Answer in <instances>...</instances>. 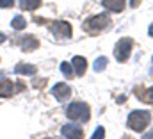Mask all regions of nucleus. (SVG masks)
Wrapping results in <instances>:
<instances>
[{
    "label": "nucleus",
    "mask_w": 153,
    "mask_h": 139,
    "mask_svg": "<svg viewBox=\"0 0 153 139\" xmlns=\"http://www.w3.org/2000/svg\"><path fill=\"white\" fill-rule=\"evenodd\" d=\"M150 120H152V114L150 111H134L128 114V127L135 132H143L148 125H150Z\"/></svg>",
    "instance_id": "obj_1"
},
{
    "label": "nucleus",
    "mask_w": 153,
    "mask_h": 139,
    "mask_svg": "<svg viewBox=\"0 0 153 139\" xmlns=\"http://www.w3.org/2000/svg\"><path fill=\"white\" fill-rule=\"evenodd\" d=\"M109 25H111V18H109V14H96V16L85 20V23H84V31L89 32V34H96V32L107 29Z\"/></svg>",
    "instance_id": "obj_2"
},
{
    "label": "nucleus",
    "mask_w": 153,
    "mask_h": 139,
    "mask_svg": "<svg viewBox=\"0 0 153 139\" xmlns=\"http://www.w3.org/2000/svg\"><path fill=\"white\" fill-rule=\"evenodd\" d=\"M66 116L70 120H82V121H89L91 118V111H89V105L84 104V102H75L66 109Z\"/></svg>",
    "instance_id": "obj_3"
},
{
    "label": "nucleus",
    "mask_w": 153,
    "mask_h": 139,
    "mask_svg": "<svg viewBox=\"0 0 153 139\" xmlns=\"http://www.w3.org/2000/svg\"><path fill=\"white\" fill-rule=\"evenodd\" d=\"M132 46H134V41H132L130 37H123V39H119L117 45H116V48H114L116 59H117L119 63H125V61L130 57Z\"/></svg>",
    "instance_id": "obj_4"
},
{
    "label": "nucleus",
    "mask_w": 153,
    "mask_h": 139,
    "mask_svg": "<svg viewBox=\"0 0 153 139\" xmlns=\"http://www.w3.org/2000/svg\"><path fill=\"white\" fill-rule=\"evenodd\" d=\"M50 31L57 39H70L71 37V25L68 22H52Z\"/></svg>",
    "instance_id": "obj_5"
},
{
    "label": "nucleus",
    "mask_w": 153,
    "mask_h": 139,
    "mask_svg": "<svg viewBox=\"0 0 153 139\" xmlns=\"http://www.w3.org/2000/svg\"><path fill=\"white\" fill-rule=\"evenodd\" d=\"M52 95H53L59 102H66V100L71 96V89H70V86H66L64 82H59V84H55V86L52 87Z\"/></svg>",
    "instance_id": "obj_6"
},
{
    "label": "nucleus",
    "mask_w": 153,
    "mask_h": 139,
    "mask_svg": "<svg viewBox=\"0 0 153 139\" xmlns=\"http://www.w3.org/2000/svg\"><path fill=\"white\" fill-rule=\"evenodd\" d=\"M134 95L144 102V104H153V87H144V86H137L134 89Z\"/></svg>",
    "instance_id": "obj_7"
},
{
    "label": "nucleus",
    "mask_w": 153,
    "mask_h": 139,
    "mask_svg": "<svg viewBox=\"0 0 153 139\" xmlns=\"http://www.w3.org/2000/svg\"><path fill=\"white\" fill-rule=\"evenodd\" d=\"M62 136L64 138H75V139H80L84 136V132H82V129L80 127H76L73 123H68V125H64L62 127Z\"/></svg>",
    "instance_id": "obj_8"
},
{
    "label": "nucleus",
    "mask_w": 153,
    "mask_h": 139,
    "mask_svg": "<svg viewBox=\"0 0 153 139\" xmlns=\"http://www.w3.org/2000/svg\"><path fill=\"white\" fill-rule=\"evenodd\" d=\"M71 66H73V71H75V75H78V77H82V75L85 73V68H87V63H85V59H84V57L76 55V57H73V61H71Z\"/></svg>",
    "instance_id": "obj_9"
},
{
    "label": "nucleus",
    "mask_w": 153,
    "mask_h": 139,
    "mask_svg": "<svg viewBox=\"0 0 153 139\" xmlns=\"http://www.w3.org/2000/svg\"><path fill=\"white\" fill-rule=\"evenodd\" d=\"M14 93V84L9 80V78H2L0 80V96L2 98H7Z\"/></svg>",
    "instance_id": "obj_10"
},
{
    "label": "nucleus",
    "mask_w": 153,
    "mask_h": 139,
    "mask_svg": "<svg viewBox=\"0 0 153 139\" xmlns=\"http://www.w3.org/2000/svg\"><path fill=\"white\" fill-rule=\"evenodd\" d=\"M38 46H39V41L32 34L25 36V37H23V41H22V48H23L25 52H32V50H34V48H38Z\"/></svg>",
    "instance_id": "obj_11"
},
{
    "label": "nucleus",
    "mask_w": 153,
    "mask_h": 139,
    "mask_svg": "<svg viewBox=\"0 0 153 139\" xmlns=\"http://www.w3.org/2000/svg\"><path fill=\"white\" fill-rule=\"evenodd\" d=\"M103 7L112 13H121L125 9V0H103Z\"/></svg>",
    "instance_id": "obj_12"
},
{
    "label": "nucleus",
    "mask_w": 153,
    "mask_h": 139,
    "mask_svg": "<svg viewBox=\"0 0 153 139\" xmlns=\"http://www.w3.org/2000/svg\"><path fill=\"white\" fill-rule=\"evenodd\" d=\"M14 71L20 73V75H34L36 73V66H32V64H18L14 68Z\"/></svg>",
    "instance_id": "obj_13"
},
{
    "label": "nucleus",
    "mask_w": 153,
    "mask_h": 139,
    "mask_svg": "<svg viewBox=\"0 0 153 139\" xmlns=\"http://www.w3.org/2000/svg\"><path fill=\"white\" fill-rule=\"evenodd\" d=\"M39 5H41V0H20V7L25 11H34Z\"/></svg>",
    "instance_id": "obj_14"
},
{
    "label": "nucleus",
    "mask_w": 153,
    "mask_h": 139,
    "mask_svg": "<svg viewBox=\"0 0 153 139\" xmlns=\"http://www.w3.org/2000/svg\"><path fill=\"white\" fill-rule=\"evenodd\" d=\"M11 25H13V29L22 31V29H25V27H27V22H25V18H23V16H14V18H13V22H11Z\"/></svg>",
    "instance_id": "obj_15"
},
{
    "label": "nucleus",
    "mask_w": 153,
    "mask_h": 139,
    "mask_svg": "<svg viewBox=\"0 0 153 139\" xmlns=\"http://www.w3.org/2000/svg\"><path fill=\"white\" fill-rule=\"evenodd\" d=\"M107 57H98L96 61H94V64H93V70L96 71V73H100V71H103V70L107 68Z\"/></svg>",
    "instance_id": "obj_16"
},
{
    "label": "nucleus",
    "mask_w": 153,
    "mask_h": 139,
    "mask_svg": "<svg viewBox=\"0 0 153 139\" xmlns=\"http://www.w3.org/2000/svg\"><path fill=\"white\" fill-rule=\"evenodd\" d=\"M61 71H62L68 78H73V75H75L73 66H71V64H68V63H62V64H61Z\"/></svg>",
    "instance_id": "obj_17"
},
{
    "label": "nucleus",
    "mask_w": 153,
    "mask_h": 139,
    "mask_svg": "<svg viewBox=\"0 0 153 139\" xmlns=\"http://www.w3.org/2000/svg\"><path fill=\"white\" fill-rule=\"evenodd\" d=\"M103 138H105V130H103V127H98L96 134H93V139H103Z\"/></svg>",
    "instance_id": "obj_18"
},
{
    "label": "nucleus",
    "mask_w": 153,
    "mask_h": 139,
    "mask_svg": "<svg viewBox=\"0 0 153 139\" xmlns=\"http://www.w3.org/2000/svg\"><path fill=\"white\" fill-rule=\"evenodd\" d=\"M14 0H0V7H13Z\"/></svg>",
    "instance_id": "obj_19"
},
{
    "label": "nucleus",
    "mask_w": 153,
    "mask_h": 139,
    "mask_svg": "<svg viewBox=\"0 0 153 139\" xmlns=\"http://www.w3.org/2000/svg\"><path fill=\"white\" fill-rule=\"evenodd\" d=\"M45 84H46V78H41V80L36 78V80H34V87H39V89H41V87H45Z\"/></svg>",
    "instance_id": "obj_20"
},
{
    "label": "nucleus",
    "mask_w": 153,
    "mask_h": 139,
    "mask_svg": "<svg viewBox=\"0 0 153 139\" xmlns=\"http://www.w3.org/2000/svg\"><path fill=\"white\" fill-rule=\"evenodd\" d=\"M16 91H25V84H23V80H18V82H16Z\"/></svg>",
    "instance_id": "obj_21"
},
{
    "label": "nucleus",
    "mask_w": 153,
    "mask_h": 139,
    "mask_svg": "<svg viewBox=\"0 0 153 139\" xmlns=\"http://www.w3.org/2000/svg\"><path fill=\"white\" fill-rule=\"evenodd\" d=\"M141 2H143V0H130V5H132V7H137Z\"/></svg>",
    "instance_id": "obj_22"
},
{
    "label": "nucleus",
    "mask_w": 153,
    "mask_h": 139,
    "mask_svg": "<svg viewBox=\"0 0 153 139\" xmlns=\"http://www.w3.org/2000/svg\"><path fill=\"white\" fill-rule=\"evenodd\" d=\"M4 41H5V34H2V32H0V45H2Z\"/></svg>",
    "instance_id": "obj_23"
},
{
    "label": "nucleus",
    "mask_w": 153,
    "mask_h": 139,
    "mask_svg": "<svg viewBox=\"0 0 153 139\" xmlns=\"http://www.w3.org/2000/svg\"><path fill=\"white\" fill-rule=\"evenodd\" d=\"M148 32H150V36H152V37H153V23H152V25H150V29H148Z\"/></svg>",
    "instance_id": "obj_24"
},
{
    "label": "nucleus",
    "mask_w": 153,
    "mask_h": 139,
    "mask_svg": "<svg viewBox=\"0 0 153 139\" xmlns=\"http://www.w3.org/2000/svg\"><path fill=\"white\" fill-rule=\"evenodd\" d=\"M2 77H4V73H0V78H2Z\"/></svg>",
    "instance_id": "obj_25"
}]
</instances>
